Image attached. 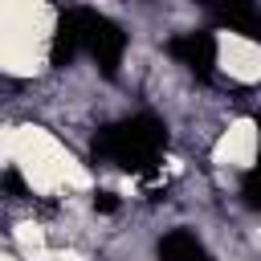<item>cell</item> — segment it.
<instances>
[{
	"mask_svg": "<svg viewBox=\"0 0 261 261\" xmlns=\"http://www.w3.org/2000/svg\"><path fill=\"white\" fill-rule=\"evenodd\" d=\"M73 57H77V33H73V16H69V12H61V16H57V29H53L49 61H53L57 69H65Z\"/></svg>",
	"mask_w": 261,
	"mask_h": 261,
	"instance_id": "obj_6",
	"label": "cell"
},
{
	"mask_svg": "<svg viewBox=\"0 0 261 261\" xmlns=\"http://www.w3.org/2000/svg\"><path fill=\"white\" fill-rule=\"evenodd\" d=\"M155 253H159V261H212V253L204 249V241H200L192 228H171V232H163L159 245H155Z\"/></svg>",
	"mask_w": 261,
	"mask_h": 261,
	"instance_id": "obj_5",
	"label": "cell"
},
{
	"mask_svg": "<svg viewBox=\"0 0 261 261\" xmlns=\"http://www.w3.org/2000/svg\"><path fill=\"white\" fill-rule=\"evenodd\" d=\"M167 53H171L184 69H192L200 82H208V77H212V65H216V33H208V29L179 33V37L167 41Z\"/></svg>",
	"mask_w": 261,
	"mask_h": 261,
	"instance_id": "obj_3",
	"label": "cell"
},
{
	"mask_svg": "<svg viewBox=\"0 0 261 261\" xmlns=\"http://www.w3.org/2000/svg\"><path fill=\"white\" fill-rule=\"evenodd\" d=\"M73 16V33H77V53H90L106 77L118 73L122 65V53H126V33L106 16V12H94V8H69Z\"/></svg>",
	"mask_w": 261,
	"mask_h": 261,
	"instance_id": "obj_2",
	"label": "cell"
},
{
	"mask_svg": "<svg viewBox=\"0 0 261 261\" xmlns=\"http://www.w3.org/2000/svg\"><path fill=\"white\" fill-rule=\"evenodd\" d=\"M241 196H245L249 208H261V196H257V167L245 171V179H241Z\"/></svg>",
	"mask_w": 261,
	"mask_h": 261,
	"instance_id": "obj_7",
	"label": "cell"
},
{
	"mask_svg": "<svg viewBox=\"0 0 261 261\" xmlns=\"http://www.w3.org/2000/svg\"><path fill=\"white\" fill-rule=\"evenodd\" d=\"M167 147V126L155 114H130L122 122H110L94 135V159L114 163L122 171H151Z\"/></svg>",
	"mask_w": 261,
	"mask_h": 261,
	"instance_id": "obj_1",
	"label": "cell"
},
{
	"mask_svg": "<svg viewBox=\"0 0 261 261\" xmlns=\"http://www.w3.org/2000/svg\"><path fill=\"white\" fill-rule=\"evenodd\" d=\"M94 208H102V212H114V208H118L114 192H98V196H94Z\"/></svg>",
	"mask_w": 261,
	"mask_h": 261,
	"instance_id": "obj_8",
	"label": "cell"
},
{
	"mask_svg": "<svg viewBox=\"0 0 261 261\" xmlns=\"http://www.w3.org/2000/svg\"><path fill=\"white\" fill-rule=\"evenodd\" d=\"M200 4L212 8L216 20L228 24L232 33H241V37H249V41L261 37V33H257V4H253V0H200Z\"/></svg>",
	"mask_w": 261,
	"mask_h": 261,
	"instance_id": "obj_4",
	"label": "cell"
}]
</instances>
